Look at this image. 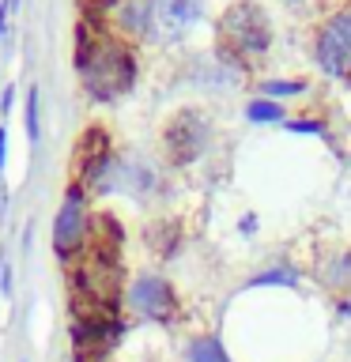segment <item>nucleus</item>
I'll return each mask as SVG.
<instances>
[{"mask_svg": "<svg viewBox=\"0 0 351 362\" xmlns=\"http://www.w3.org/2000/svg\"><path fill=\"white\" fill-rule=\"evenodd\" d=\"M27 132H30V140H38V90L34 87L27 95Z\"/></svg>", "mask_w": 351, "mask_h": 362, "instance_id": "9b49d317", "label": "nucleus"}, {"mask_svg": "<svg viewBox=\"0 0 351 362\" xmlns=\"http://www.w3.org/2000/svg\"><path fill=\"white\" fill-rule=\"evenodd\" d=\"M110 163V140L102 129H87L79 136V147H76V181L72 185H91L102 170Z\"/></svg>", "mask_w": 351, "mask_h": 362, "instance_id": "6e6552de", "label": "nucleus"}, {"mask_svg": "<svg viewBox=\"0 0 351 362\" xmlns=\"http://www.w3.org/2000/svg\"><path fill=\"white\" fill-rule=\"evenodd\" d=\"M219 38H223V49L231 57H260L272 42V23L257 4L238 0V4H231L223 11Z\"/></svg>", "mask_w": 351, "mask_h": 362, "instance_id": "f03ea898", "label": "nucleus"}, {"mask_svg": "<svg viewBox=\"0 0 351 362\" xmlns=\"http://www.w3.org/2000/svg\"><path fill=\"white\" fill-rule=\"evenodd\" d=\"M4 144H8V136H4V124H0V166H4Z\"/></svg>", "mask_w": 351, "mask_h": 362, "instance_id": "2eb2a0df", "label": "nucleus"}, {"mask_svg": "<svg viewBox=\"0 0 351 362\" xmlns=\"http://www.w3.org/2000/svg\"><path fill=\"white\" fill-rule=\"evenodd\" d=\"M200 19V0H144V34L155 42H178Z\"/></svg>", "mask_w": 351, "mask_h": 362, "instance_id": "7ed1b4c3", "label": "nucleus"}, {"mask_svg": "<svg viewBox=\"0 0 351 362\" xmlns=\"http://www.w3.org/2000/svg\"><path fill=\"white\" fill-rule=\"evenodd\" d=\"M265 283H283V287H291V283H294V272H291V268H287V272H283V268L265 272V276H257V279H253V287H265Z\"/></svg>", "mask_w": 351, "mask_h": 362, "instance_id": "f8f14e48", "label": "nucleus"}, {"mask_svg": "<svg viewBox=\"0 0 351 362\" xmlns=\"http://www.w3.org/2000/svg\"><path fill=\"white\" fill-rule=\"evenodd\" d=\"M87 230H91V215H87V204H84V189L72 185L68 197H64V204H61V211H57V219H53V249H57V257L61 260L76 257L79 249L87 245Z\"/></svg>", "mask_w": 351, "mask_h": 362, "instance_id": "20e7f679", "label": "nucleus"}, {"mask_svg": "<svg viewBox=\"0 0 351 362\" xmlns=\"http://www.w3.org/2000/svg\"><path fill=\"white\" fill-rule=\"evenodd\" d=\"M189 362H231V355L219 344V336H197L189 344Z\"/></svg>", "mask_w": 351, "mask_h": 362, "instance_id": "1a4fd4ad", "label": "nucleus"}, {"mask_svg": "<svg viewBox=\"0 0 351 362\" xmlns=\"http://www.w3.org/2000/svg\"><path fill=\"white\" fill-rule=\"evenodd\" d=\"M163 144L174 163H192L204 151V144H208V121H204V113H197V110L174 113L163 132Z\"/></svg>", "mask_w": 351, "mask_h": 362, "instance_id": "423d86ee", "label": "nucleus"}, {"mask_svg": "<svg viewBox=\"0 0 351 362\" xmlns=\"http://www.w3.org/2000/svg\"><path fill=\"white\" fill-rule=\"evenodd\" d=\"M291 129H299V132H317V136H321V124H313V121H294Z\"/></svg>", "mask_w": 351, "mask_h": 362, "instance_id": "4468645a", "label": "nucleus"}, {"mask_svg": "<svg viewBox=\"0 0 351 362\" xmlns=\"http://www.w3.org/2000/svg\"><path fill=\"white\" fill-rule=\"evenodd\" d=\"M129 302L136 305V313L151 317V321H166V317H174V310H178V298H174V291H170V283L159 279V276L136 279L132 291H129Z\"/></svg>", "mask_w": 351, "mask_h": 362, "instance_id": "0eeeda50", "label": "nucleus"}, {"mask_svg": "<svg viewBox=\"0 0 351 362\" xmlns=\"http://www.w3.org/2000/svg\"><path fill=\"white\" fill-rule=\"evenodd\" d=\"M306 83L302 79H291V83H283V79H272V83H265V95H299Z\"/></svg>", "mask_w": 351, "mask_h": 362, "instance_id": "ddd939ff", "label": "nucleus"}, {"mask_svg": "<svg viewBox=\"0 0 351 362\" xmlns=\"http://www.w3.org/2000/svg\"><path fill=\"white\" fill-rule=\"evenodd\" d=\"M249 121H283V106L280 102H265V98H257V102H249Z\"/></svg>", "mask_w": 351, "mask_h": 362, "instance_id": "9d476101", "label": "nucleus"}, {"mask_svg": "<svg viewBox=\"0 0 351 362\" xmlns=\"http://www.w3.org/2000/svg\"><path fill=\"white\" fill-rule=\"evenodd\" d=\"M79 76H84V87L95 98H117L132 87L136 61L129 45L102 38V42H91V49H79Z\"/></svg>", "mask_w": 351, "mask_h": 362, "instance_id": "f257e3e1", "label": "nucleus"}, {"mask_svg": "<svg viewBox=\"0 0 351 362\" xmlns=\"http://www.w3.org/2000/svg\"><path fill=\"white\" fill-rule=\"evenodd\" d=\"M317 64H321L328 76H347L351 72V8H340L321 27V38H317Z\"/></svg>", "mask_w": 351, "mask_h": 362, "instance_id": "39448f33", "label": "nucleus"}]
</instances>
